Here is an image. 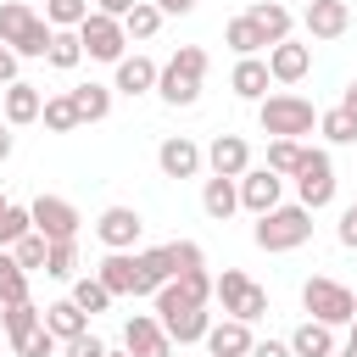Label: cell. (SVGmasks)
<instances>
[{"label": "cell", "mask_w": 357, "mask_h": 357, "mask_svg": "<svg viewBox=\"0 0 357 357\" xmlns=\"http://www.w3.org/2000/svg\"><path fill=\"white\" fill-rule=\"evenodd\" d=\"M257 123L273 139H307L318 128V106L307 95H296V89H279V95H262L257 100Z\"/></svg>", "instance_id": "obj_1"}, {"label": "cell", "mask_w": 357, "mask_h": 357, "mask_svg": "<svg viewBox=\"0 0 357 357\" xmlns=\"http://www.w3.org/2000/svg\"><path fill=\"white\" fill-rule=\"evenodd\" d=\"M251 240L262 245V251H296V245H307L312 240V212L301 206V201H279L273 212H262L257 218V229H251Z\"/></svg>", "instance_id": "obj_2"}, {"label": "cell", "mask_w": 357, "mask_h": 357, "mask_svg": "<svg viewBox=\"0 0 357 357\" xmlns=\"http://www.w3.org/2000/svg\"><path fill=\"white\" fill-rule=\"evenodd\" d=\"M0 39H6L17 56H45L50 39H56V28H50L33 6H22V0H0Z\"/></svg>", "instance_id": "obj_3"}, {"label": "cell", "mask_w": 357, "mask_h": 357, "mask_svg": "<svg viewBox=\"0 0 357 357\" xmlns=\"http://www.w3.org/2000/svg\"><path fill=\"white\" fill-rule=\"evenodd\" d=\"M301 307H307V318H318V324H329V329H346V324L357 318V296H351L340 279H329V273H312V279L301 284Z\"/></svg>", "instance_id": "obj_4"}, {"label": "cell", "mask_w": 357, "mask_h": 357, "mask_svg": "<svg viewBox=\"0 0 357 357\" xmlns=\"http://www.w3.org/2000/svg\"><path fill=\"white\" fill-rule=\"evenodd\" d=\"M156 318H162V329L173 335V346H195V340H206V329H212V312H206V307L178 301V290H173V284H162V290H156Z\"/></svg>", "instance_id": "obj_5"}, {"label": "cell", "mask_w": 357, "mask_h": 357, "mask_svg": "<svg viewBox=\"0 0 357 357\" xmlns=\"http://www.w3.org/2000/svg\"><path fill=\"white\" fill-rule=\"evenodd\" d=\"M78 39H84V56L89 61H123V50H128V28H123V17H106V11H89L84 22H78Z\"/></svg>", "instance_id": "obj_6"}, {"label": "cell", "mask_w": 357, "mask_h": 357, "mask_svg": "<svg viewBox=\"0 0 357 357\" xmlns=\"http://www.w3.org/2000/svg\"><path fill=\"white\" fill-rule=\"evenodd\" d=\"M296 201H301L307 212H324V206L335 201V162H329V151L307 145V162H301V173H296Z\"/></svg>", "instance_id": "obj_7"}, {"label": "cell", "mask_w": 357, "mask_h": 357, "mask_svg": "<svg viewBox=\"0 0 357 357\" xmlns=\"http://www.w3.org/2000/svg\"><path fill=\"white\" fill-rule=\"evenodd\" d=\"M33 229L45 234V240H78V206L67 201V195H33Z\"/></svg>", "instance_id": "obj_8"}, {"label": "cell", "mask_w": 357, "mask_h": 357, "mask_svg": "<svg viewBox=\"0 0 357 357\" xmlns=\"http://www.w3.org/2000/svg\"><path fill=\"white\" fill-rule=\"evenodd\" d=\"M139 234H145V218H139L134 206H106V212L95 218V240H100L106 251H134Z\"/></svg>", "instance_id": "obj_9"}, {"label": "cell", "mask_w": 357, "mask_h": 357, "mask_svg": "<svg viewBox=\"0 0 357 357\" xmlns=\"http://www.w3.org/2000/svg\"><path fill=\"white\" fill-rule=\"evenodd\" d=\"M156 167H162V178H195V173L206 167V151H201L190 134H167V139L156 145Z\"/></svg>", "instance_id": "obj_10"}, {"label": "cell", "mask_w": 357, "mask_h": 357, "mask_svg": "<svg viewBox=\"0 0 357 357\" xmlns=\"http://www.w3.org/2000/svg\"><path fill=\"white\" fill-rule=\"evenodd\" d=\"M123 346H128L134 357H173V335L162 329L156 312H134V318L123 324Z\"/></svg>", "instance_id": "obj_11"}, {"label": "cell", "mask_w": 357, "mask_h": 357, "mask_svg": "<svg viewBox=\"0 0 357 357\" xmlns=\"http://www.w3.org/2000/svg\"><path fill=\"white\" fill-rule=\"evenodd\" d=\"M279 195H284V178H279L268 162L240 173V206H245V212H257V218H262V212H273V206H279Z\"/></svg>", "instance_id": "obj_12"}, {"label": "cell", "mask_w": 357, "mask_h": 357, "mask_svg": "<svg viewBox=\"0 0 357 357\" xmlns=\"http://www.w3.org/2000/svg\"><path fill=\"white\" fill-rule=\"evenodd\" d=\"M268 73H273V84H301L312 73V45H301V39L268 45Z\"/></svg>", "instance_id": "obj_13"}, {"label": "cell", "mask_w": 357, "mask_h": 357, "mask_svg": "<svg viewBox=\"0 0 357 357\" xmlns=\"http://www.w3.org/2000/svg\"><path fill=\"white\" fill-rule=\"evenodd\" d=\"M39 112H45V95H39V84H28V78H11V84L0 89V117H6L11 128H22V123H39Z\"/></svg>", "instance_id": "obj_14"}, {"label": "cell", "mask_w": 357, "mask_h": 357, "mask_svg": "<svg viewBox=\"0 0 357 357\" xmlns=\"http://www.w3.org/2000/svg\"><path fill=\"white\" fill-rule=\"evenodd\" d=\"M301 28H307V39H340L351 28V6L346 0H307Z\"/></svg>", "instance_id": "obj_15"}, {"label": "cell", "mask_w": 357, "mask_h": 357, "mask_svg": "<svg viewBox=\"0 0 357 357\" xmlns=\"http://www.w3.org/2000/svg\"><path fill=\"white\" fill-rule=\"evenodd\" d=\"M95 273L112 296H139V251H106Z\"/></svg>", "instance_id": "obj_16"}, {"label": "cell", "mask_w": 357, "mask_h": 357, "mask_svg": "<svg viewBox=\"0 0 357 357\" xmlns=\"http://www.w3.org/2000/svg\"><path fill=\"white\" fill-rule=\"evenodd\" d=\"M206 167L223 173V178H240V173L251 167V145H245V134H218V139L206 145Z\"/></svg>", "instance_id": "obj_17"}, {"label": "cell", "mask_w": 357, "mask_h": 357, "mask_svg": "<svg viewBox=\"0 0 357 357\" xmlns=\"http://www.w3.org/2000/svg\"><path fill=\"white\" fill-rule=\"evenodd\" d=\"M251 346H257V335H251L245 318H218V324L206 329V351H212V357H245Z\"/></svg>", "instance_id": "obj_18"}, {"label": "cell", "mask_w": 357, "mask_h": 357, "mask_svg": "<svg viewBox=\"0 0 357 357\" xmlns=\"http://www.w3.org/2000/svg\"><path fill=\"white\" fill-rule=\"evenodd\" d=\"M201 212H206L212 223H229V218L240 212V178H223V173H212V178L201 184Z\"/></svg>", "instance_id": "obj_19"}, {"label": "cell", "mask_w": 357, "mask_h": 357, "mask_svg": "<svg viewBox=\"0 0 357 357\" xmlns=\"http://www.w3.org/2000/svg\"><path fill=\"white\" fill-rule=\"evenodd\" d=\"M156 73H162V67H156L151 56H139V50H134V56H123V61H117L112 89H117V95H151V89H156Z\"/></svg>", "instance_id": "obj_20"}, {"label": "cell", "mask_w": 357, "mask_h": 357, "mask_svg": "<svg viewBox=\"0 0 357 357\" xmlns=\"http://www.w3.org/2000/svg\"><path fill=\"white\" fill-rule=\"evenodd\" d=\"M268 84H273V73H268V61H262V56H240V61H234V73H229V89H234L240 100H262V95H268Z\"/></svg>", "instance_id": "obj_21"}, {"label": "cell", "mask_w": 357, "mask_h": 357, "mask_svg": "<svg viewBox=\"0 0 357 357\" xmlns=\"http://www.w3.org/2000/svg\"><path fill=\"white\" fill-rule=\"evenodd\" d=\"M245 17L262 28V39L268 45H279V39H290V28H296V17H290V6H279V0H251L245 6Z\"/></svg>", "instance_id": "obj_22"}, {"label": "cell", "mask_w": 357, "mask_h": 357, "mask_svg": "<svg viewBox=\"0 0 357 357\" xmlns=\"http://www.w3.org/2000/svg\"><path fill=\"white\" fill-rule=\"evenodd\" d=\"M45 329H50L56 340H73V335H84V329H89V312H84L73 296H61V301H45Z\"/></svg>", "instance_id": "obj_23"}, {"label": "cell", "mask_w": 357, "mask_h": 357, "mask_svg": "<svg viewBox=\"0 0 357 357\" xmlns=\"http://www.w3.org/2000/svg\"><path fill=\"white\" fill-rule=\"evenodd\" d=\"M290 351H296V357H335L340 346H335V329H329V324L307 318V324L290 329Z\"/></svg>", "instance_id": "obj_24"}, {"label": "cell", "mask_w": 357, "mask_h": 357, "mask_svg": "<svg viewBox=\"0 0 357 357\" xmlns=\"http://www.w3.org/2000/svg\"><path fill=\"white\" fill-rule=\"evenodd\" d=\"M156 95H162L167 106H195V100H201V78H195V73H178V67L167 61V67L156 73Z\"/></svg>", "instance_id": "obj_25"}, {"label": "cell", "mask_w": 357, "mask_h": 357, "mask_svg": "<svg viewBox=\"0 0 357 357\" xmlns=\"http://www.w3.org/2000/svg\"><path fill=\"white\" fill-rule=\"evenodd\" d=\"M173 273H178V268H173V251H167V245H145V251H139V296H156Z\"/></svg>", "instance_id": "obj_26"}, {"label": "cell", "mask_w": 357, "mask_h": 357, "mask_svg": "<svg viewBox=\"0 0 357 357\" xmlns=\"http://www.w3.org/2000/svg\"><path fill=\"white\" fill-rule=\"evenodd\" d=\"M223 45H229L234 56H262V50H268V39H262V28H257V22L245 17V11L223 22Z\"/></svg>", "instance_id": "obj_27"}, {"label": "cell", "mask_w": 357, "mask_h": 357, "mask_svg": "<svg viewBox=\"0 0 357 357\" xmlns=\"http://www.w3.org/2000/svg\"><path fill=\"white\" fill-rule=\"evenodd\" d=\"M73 95V106H78V123H100L106 112H112V84H78V89H67Z\"/></svg>", "instance_id": "obj_28"}, {"label": "cell", "mask_w": 357, "mask_h": 357, "mask_svg": "<svg viewBox=\"0 0 357 357\" xmlns=\"http://www.w3.org/2000/svg\"><path fill=\"white\" fill-rule=\"evenodd\" d=\"M251 284H257V279H245V273H240V268H223V273H218V279H212V301H218V307H223V312H229V318H234V312H240V301H245V290H251Z\"/></svg>", "instance_id": "obj_29"}, {"label": "cell", "mask_w": 357, "mask_h": 357, "mask_svg": "<svg viewBox=\"0 0 357 357\" xmlns=\"http://www.w3.org/2000/svg\"><path fill=\"white\" fill-rule=\"evenodd\" d=\"M45 61H50L56 73H73V67L84 61V39H78V28H56V39H50Z\"/></svg>", "instance_id": "obj_30"}, {"label": "cell", "mask_w": 357, "mask_h": 357, "mask_svg": "<svg viewBox=\"0 0 357 357\" xmlns=\"http://www.w3.org/2000/svg\"><path fill=\"white\" fill-rule=\"evenodd\" d=\"M301 162H307V145H301V139H268V167H273L279 178H296Z\"/></svg>", "instance_id": "obj_31"}, {"label": "cell", "mask_w": 357, "mask_h": 357, "mask_svg": "<svg viewBox=\"0 0 357 357\" xmlns=\"http://www.w3.org/2000/svg\"><path fill=\"white\" fill-rule=\"evenodd\" d=\"M167 284H173L178 301H190V307H206V301H212V273H206V268H184V273H173Z\"/></svg>", "instance_id": "obj_32"}, {"label": "cell", "mask_w": 357, "mask_h": 357, "mask_svg": "<svg viewBox=\"0 0 357 357\" xmlns=\"http://www.w3.org/2000/svg\"><path fill=\"white\" fill-rule=\"evenodd\" d=\"M73 301H78V307H84V312L95 318V312H106V307H112L117 296H112V290L100 284V273H78V279H73Z\"/></svg>", "instance_id": "obj_33"}, {"label": "cell", "mask_w": 357, "mask_h": 357, "mask_svg": "<svg viewBox=\"0 0 357 357\" xmlns=\"http://www.w3.org/2000/svg\"><path fill=\"white\" fill-rule=\"evenodd\" d=\"M11 301H28V268L11 251H0V307H11Z\"/></svg>", "instance_id": "obj_34"}, {"label": "cell", "mask_w": 357, "mask_h": 357, "mask_svg": "<svg viewBox=\"0 0 357 357\" xmlns=\"http://www.w3.org/2000/svg\"><path fill=\"white\" fill-rule=\"evenodd\" d=\"M318 134H324L329 145H351V139H357V117H351L346 106H329V112H318Z\"/></svg>", "instance_id": "obj_35"}, {"label": "cell", "mask_w": 357, "mask_h": 357, "mask_svg": "<svg viewBox=\"0 0 357 357\" xmlns=\"http://www.w3.org/2000/svg\"><path fill=\"white\" fill-rule=\"evenodd\" d=\"M123 28H128V39H156V28H162V6H156V0H134V11L123 17Z\"/></svg>", "instance_id": "obj_36"}, {"label": "cell", "mask_w": 357, "mask_h": 357, "mask_svg": "<svg viewBox=\"0 0 357 357\" xmlns=\"http://www.w3.org/2000/svg\"><path fill=\"white\" fill-rule=\"evenodd\" d=\"M45 128L50 134H73L78 128V106H73V95H45Z\"/></svg>", "instance_id": "obj_37"}, {"label": "cell", "mask_w": 357, "mask_h": 357, "mask_svg": "<svg viewBox=\"0 0 357 357\" xmlns=\"http://www.w3.org/2000/svg\"><path fill=\"white\" fill-rule=\"evenodd\" d=\"M0 324H6V335L17 340V335H28V329L45 324V307H33V301H11V307H0Z\"/></svg>", "instance_id": "obj_38"}, {"label": "cell", "mask_w": 357, "mask_h": 357, "mask_svg": "<svg viewBox=\"0 0 357 357\" xmlns=\"http://www.w3.org/2000/svg\"><path fill=\"white\" fill-rule=\"evenodd\" d=\"M45 273H50V279H78V240H50Z\"/></svg>", "instance_id": "obj_39"}, {"label": "cell", "mask_w": 357, "mask_h": 357, "mask_svg": "<svg viewBox=\"0 0 357 357\" xmlns=\"http://www.w3.org/2000/svg\"><path fill=\"white\" fill-rule=\"evenodd\" d=\"M11 257H17V262H22L28 273H39V268H45V257H50V240H45L39 229H28V234H22L17 245H11Z\"/></svg>", "instance_id": "obj_40"}, {"label": "cell", "mask_w": 357, "mask_h": 357, "mask_svg": "<svg viewBox=\"0 0 357 357\" xmlns=\"http://www.w3.org/2000/svg\"><path fill=\"white\" fill-rule=\"evenodd\" d=\"M89 11H95L89 0H45V22L50 28H78Z\"/></svg>", "instance_id": "obj_41"}, {"label": "cell", "mask_w": 357, "mask_h": 357, "mask_svg": "<svg viewBox=\"0 0 357 357\" xmlns=\"http://www.w3.org/2000/svg\"><path fill=\"white\" fill-rule=\"evenodd\" d=\"M28 229H33V212H28V206H17V201H11V206H6V212H0V251H11V245H17V240H22V234H28Z\"/></svg>", "instance_id": "obj_42"}, {"label": "cell", "mask_w": 357, "mask_h": 357, "mask_svg": "<svg viewBox=\"0 0 357 357\" xmlns=\"http://www.w3.org/2000/svg\"><path fill=\"white\" fill-rule=\"evenodd\" d=\"M56 346H61V340H56V335H50V329H45V324H39V329H28V335H17V340H11V351H17V357H56Z\"/></svg>", "instance_id": "obj_43"}, {"label": "cell", "mask_w": 357, "mask_h": 357, "mask_svg": "<svg viewBox=\"0 0 357 357\" xmlns=\"http://www.w3.org/2000/svg\"><path fill=\"white\" fill-rule=\"evenodd\" d=\"M167 61H173L178 73H195V78H206V50H201V45H178Z\"/></svg>", "instance_id": "obj_44"}, {"label": "cell", "mask_w": 357, "mask_h": 357, "mask_svg": "<svg viewBox=\"0 0 357 357\" xmlns=\"http://www.w3.org/2000/svg\"><path fill=\"white\" fill-rule=\"evenodd\" d=\"M61 357H106V340L100 335H73V340H61Z\"/></svg>", "instance_id": "obj_45"}, {"label": "cell", "mask_w": 357, "mask_h": 357, "mask_svg": "<svg viewBox=\"0 0 357 357\" xmlns=\"http://www.w3.org/2000/svg\"><path fill=\"white\" fill-rule=\"evenodd\" d=\"M167 251H173V268H178V273H184V268H206V257H201L195 240H167Z\"/></svg>", "instance_id": "obj_46"}, {"label": "cell", "mask_w": 357, "mask_h": 357, "mask_svg": "<svg viewBox=\"0 0 357 357\" xmlns=\"http://www.w3.org/2000/svg\"><path fill=\"white\" fill-rule=\"evenodd\" d=\"M234 318H245V324H257V318H268V290L262 284H251L245 290V301H240V312Z\"/></svg>", "instance_id": "obj_47"}, {"label": "cell", "mask_w": 357, "mask_h": 357, "mask_svg": "<svg viewBox=\"0 0 357 357\" xmlns=\"http://www.w3.org/2000/svg\"><path fill=\"white\" fill-rule=\"evenodd\" d=\"M335 240H340L346 251H357V206H346V212H340V229H335Z\"/></svg>", "instance_id": "obj_48"}, {"label": "cell", "mask_w": 357, "mask_h": 357, "mask_svg": "<svg viewBox=\"0 0 357 357\" xmlns=\"http://www.w3.org/2000/svg\"><path fill=\"white\" fill-rule=\"evenodd\" d=\"M245 357H296V351H290V340H257Z\"/></svg>", "instance_id": "obj_49"}, {"label": "cell", "mask_w": 357, "mask_h": 357, "mask_svg": "<svg viewBox=\"0 0 357 357\" xmlns=\"http://www.w3.org/2000/svg\"><path fill=\"white\" fill-rule=\"evenodd\" d=\"M17 61H22V56H17V50H11L6 39H0V89H6L11 78H17Z\"/></svg>", "instance_id": "obj_50"}, {"label": "cell", "mask_w": 357, "mask_h": 357, "mask_svg": "<svg viewBox=\"0 0 357 357\" xmlns=\"http://www.w3.org/2000/svg\"><path fill=\"white\" fill-rule=\"evenodd\" d=\"M95 11H106V17H128L134 0H95Z\"/></svg>", "instance_id": "obj_51"}, {"label": "cell", "mask_w": 357, "mask_h": 357, "mask_svg": "<svg viewBox=\"0 0 357 357\" xmlns=\"http://www.w3.org/2000/svg\"><path fill=\"white\" fill-rule=\"evenodd\" d=\"M162 6V17H190L195 11V0H156Z\"/></svg>", "instance_id": "obj_52"}, {"label": "cell", "mask_w": 357, "mask_h": 357, "mask_svg": "<svg viewBox=\"0 0 357 357\" xmlns=\"http://www.w3.org/2000/svg\"><path fill=\"white\" fill-rule=\"evenodd\" d=\"M11 151H17V134H11V123H0V162H11Z\"/></svg>", "instance_id": "obj_53"}, {"label": "cell", "mask_w": 357, "mask_h": 357, "mask_svg": "<svg viewBox=\"0 0 357 357\" xmlns=\"http://www.w3.org/2000/svg\"><path fill=\"white\" fill-rule=\"evenodd\" d=\"M340 106H346V112H351V117H357V78H351V84H346V89H340Z\"/></svg>", "instance_id": "obj_54"}, {"label": "cell", "mask_w": 357, "mask_h": 357, "mask_svg": "<svg viewBox=\"0 0 357 357\" xmlns=\"http://www.w3.org/2000/svg\"><path fill=\"white\" fill-rule=\"evenodd\" d=\"M335 357H357V318H351V335H346V346H340Z\"/></svg>", "instance_id": "obj_55"}, {"label": "cell", "mask_w": 357, "mask_h": 357, "mask_svg": "<svg viewBox=\"0 0 357 357\" xmlns=\"http://www.w3.org/2000/svg\"><path fill=\"white\" fill-rule=\"evenodd\" d=\"M106 357H134V351H128V346H123V351H112V346H106Z\"/></svg>", "instance_id": "obj_56"}, {"label": "cell", "mask_w": 357, "mask_h": 357, "mask_svg": "<svg viewBox=\"0 0 357 357\" xmlns=\"http://www.w3.org/2000/svg\"><path fill=\"white\" fill-rule=\"evenodd\" d=\"M6 206H11V201H6V190H0V212H6Z\"/></svg>", "instance_id": "obj_57"}, {"label": "cell", "mask_w": 357, "mask_h": 357, "mask_svg": "<svg viewBox=\"0 0 357 357\" xmlns=\"http://www.w3.org/2000/svg\"><path fill=\"white\" fill-rule=\"evenodd\" d=\"M351 206H357V201H351Z\"/></svg>", "instance_id": "obj_58"}]
</instances>
